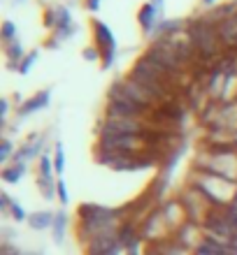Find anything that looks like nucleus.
Returning <instances> with one entry per match:
<instances>
[{
    "label": "nucleus",
    "mask_w": 237,
    "mask_h": 255,
    "mask_svg": "<svg viewBox=\"0 0 237 255\" xmlns=\"http://www.w3.org/2000/svg\"><path fill=\"white\" fill-rule=\"evenodd\" d=\"M49 102H51V88H44L40 93H35L33 98H28L26 102H21V107L16 109V116H19V119H28V116L35 114V112L49 107Z\"/></svg>",
    "instance_id": "7"
},
{
    "label": "nucleus",
    "mask_w": 237,
    "mask_h": 255,
    "mask_svg": "<svg viewBox=\"0 0 237 255\" xmlns=\"http://www.w3.org/2000/svg\"><path fill=\"white\" fill-rule=\"evenodd\" d=\"M54 167H56V174L61 176L63 172H65V148H63V144L58 141L56 144V153H54Z\"/></svg>",
    "instance_id": "17"
},
{
    "label": "nucleus",
    "mask_w": 237,
    "mask_h": 255,
    "mask_svg": "<svg viewBox=\"0 0 237 255\" xmlns=\"http://www.w3.org/2000/svg\"><path fill=\"white\" fill-rule=\"evenodd\" d=\"M28 255H35V253H28Z\"/></svg>",
    "instance_id": "35"
},
{
    "label": "nucleus",
    "mask_w": 237,
    "mask_h": 255,
    "mask_svg": "<svg viewBox=\"0 0 237 255\" xmlns=\"http://www.w3.org/2000/svg\"><path fill=\"white\" fill-rule=\"evenodd\" d=\"M151 5L158 9V14H163V0H151Z\"/></svg>",
    "instance_id": "31"
},
{
    "label": "nucleus",
    "mask_w": 237,
    "mask_h": 255,
    "mask_svg": "<svg viewBox=\"0 0 237 255\" xmlns=\"http://www.w3.org/2000/svg\"><path fill=\"white\" fill-rule=\"evenodd\" d=\"M126 255H144L142 253V242H137V244H133L130 249H126Z\"/></svg>",
    "instance_id": "28"
},
{
    "label": "nucleus",
    "mask_w": 237,
    "mask_h": 255,
    "mask_svg": "<svg viewBox=\"0 0 237 255\" xmlns=\"http://www.w3.org/2000/svg\"><path fill=\"white\" fill-rule=\"evenodd\" d=\"M81 56H84V61L95 63L98 58H100V51H98V47H86L84 51H81Z\"/></svg>",
    "instance_id": "24"
},
{
    "label": "nucleus",
    "mask_w": 237,
    "mask_h": 255,
    "mask_svg": "<svg viewBox=\"0 0 237 255\" xmlns=\"http://www.w3.org/2000/svg\"><path fill=\"white\" fill-rule=\"evenodd\" d=\"M9 216H12L16 223H21V221H28V216H30V214H26V209H23V204H21V202H14L12 209H9Z\"/></svg>",
    "instance_id": "22"
},
{
    "label": "nucleus",
    "mask_w": 237,
    "mask_h": 255,
    "mask_svg": "<svg viewBox=\"0 0 237 255\" xmlns=\"http://www.w3.org/2000/svg\"><path fill=\"white\" fill-rule=\"evenodd\" d=\"M231 202H235V204H237V190H235V193H233V197H231Z\"/></svg>",
    "instance_id": "32"
},
{
    "label": "nucleus",
    "mask_w": 237,
    "mask_h": 255,
    "mask_svg": "<svg viewBox=\"0 0 237 255\" xmlns=\"http://www.w3.org/2000/svg\"><path fill=\"white\" fill-rule=\"evenodd\" d=\"M54 218L56 214H51V211H35L28 216V225L33 230H47L54 225Z\"/></svg>",
    "instance_id": "13"
},
{
    "label": "nucleus",
    "mask_w": 237,
    "mask_h": 255,
    "mask_svg": "<svg viewBox=\"0 0 237 255\" xmlns=\"http://www.w3.org/2000/svg\"><path fill=\"white\" fill-rule=\"evenodd\" d=\"M100 137H98V146L107 148V151H114V153H140L147 146V139L140 137V134H121V132H105V130H98Z\"/></svg>",
    "instance_id": "2"
},
{
    "label": "nucleus",
    "mask_w": 237,
    "mask_h": 255,
    "mask_svg": "<svg viewBox=\"0 0 237 255\" xmlns=\"http://www.w3.org/2000/svg\"><path fill=\"white\" fill-rule=\"evenodd\" d=\"M221 209H224V216L228 218V223L233 225V230H235V235H237V204L235 202H226Z\"/></svg>",
    "instance_id": "20"
},
{
    "label": "nucleus",
    "mask_w": 237,
    "mask_h": 255,
    "mask_svg": "<svg viewBox=\"0 0 237 255\" xmlns=\"http://www.w3.org/2000/svg\"><path fill=\"white\" fill-rule=\"evenodd\" d=\"M56 195H58V200H61V204H63V207H65V204H68V202H70L68 186H65V181H63V179H58V181H56Z\"/></svg>",
    "instance_id": "23"
},
{
    "label": "nucleus",
    "mask_w": 237,
    "mask_h": 255,
    "mask_svg": "<svg viewBox=\"0 0 237 255\" xmlns=\"http://www.w3.org/2000/svg\"><path fill=\"white\" fill-rule=\"evenodd\" d=\"M37 61H40V54H37V51H28L26 58H23V61H21V65H19V74H28L35 67V63H37Z\"/></svg>",
    "instance_id": "18"
},
{
    "label": "nucleus",
    "mask_w": 237,
    "mask_h": 255,
    "mask_svg": "<svg viewBox=\"0 0 237 255\" xmlns=\"http://www.w3.org/2000/svg\"><path fill=\"white\" fill-rule=\"evenodd\" d=\"M5 56H7V67L9 70H19L21 61L26 58V51H23V44H21V40L16 37L14 42H9V44H5Z\"/></svg>",
    "instance_id": "10"
},
{
    "label": "nucleus",
    "mask_w": 237,
    "mask_h": 255,
    "mask_svg": "<svg viewBox=\"0 0 237 255\" xmlns=\"http://www.w3.org/2000/svg\"><path fill=\"white\" fill-rule=\"evenodd\" d=\"M44 26H47V28H56V9H54V7L44 12Z\"/></svg>",
    "instance_id": "27"
},
{
    "label": "nucleus",
    "mask_w": 237,
    "mask_h": 255,
    "mask_svg": "<svg viewBox=\"0 0 237 255\" xmlns=\"http://www.w3.org/2000/svg\"><path fill=\"white\" fill-rule=\"evenodd\" d=\"M84 7L88 12H98L100 9V0H84Z\"/></svg>",
    "instance_id": "29"
},
{
    "label": "nucleus",
    "mask_w": 237,
    "mask_h": 255,
    "mask_svg": "<svg viewBox=\"0 0 237 255\" xmlns=\"http://www.w3.org/2000/svg\"><path fill=\"white\" fill-rule=\"evenodd\" d=\"M26 174V162H12V165H5V169L0 172L2 181L5 183H19Z\"/></svg>",
    "instance_id": "12"
},
{
    "label": "nucleus",
    "mask_w": 237,
    "mask_h": 255,
    "mask_svg": "<svg viewBox=\"0 0 237 255\" xmlns=\"http://www.w3.org/2000/svg\"><path fill=\"white\" fill-rule=\"evenodd\" d=\"M91 33H93V42L98 51H100V61H102V70H109L114 65L116 58V37L114 33L107 28V23L93 19L91 21Z\"/></svg>",
    "instance_id": "3"
},
{
    "label": "nucleus",
    "mask_w": 237,
    "mask_h": 255,
    "mask_svg": "<svg viewBox=\"0 0 237 255\" xmlns=\"http://www.w3.org/2000/svg\"><path fill=\"white\" fill-rule=\"evenodd\" d=\"M154 123L149 119H137V116H105L100 123V130L105 132H121V134H144L149 132Z\"/></svg>",
    "instance_id": "4"
},
{
    "label": "nucleus",
    "mask_w": 237,
    "mask_h": 255,
    "mask_svg": "<svg viewBox=\"0 0 237 255\" xmlns=\"http://www.w3.org/2000/svg\"><path fill=\"white\" fill-rule=\"evenodd\" d=\"M158 9L151 2H144L142 7H140V12H137V23H140V28H142V33L144 35H151V33H156V28H158Z\"/></svg>",
    "instance_id": "8"
},
{
    "label": "nucleus",
    "mask_w": 237,
    "mask_h": 255,
    "mask_svg": "<svg viewBox=\"0 0 237 255\" xmlns=\"http://www.w3.org/2000/svg\"><path fill=\"white\" fill-rule=\"evenodd\" d=\"M21 2H26V0H14V5H21Z\"/></svg>",
    "instance_id": "34"
},
{
    "label": "nucleus",
    "mask_w": 237,
    "mask_h": 255,
    "mask_svg": "<svg viewBox=\"0 0 237 255\" xmlns=\"http://www.w3.org/2000/svg\"><path fill=\"white\" fill-rule=\"evenodd\" d=\"M54 9H56V28L54 30H65V28L75 26V23H72V14H70L68 7L58 5V7H54Z\"/></svg>",
    "instance_id": "15"
},
{
    "label": "nucleus",
    "mask_w": 237,
    "mask_h": 255,
    "mask_svg": "<svg viewBox=\"0 0 237 255\" xmlns=\"http://www.w3.org/2000/svg\"><path fill=\"white\" fill-rule=\"evenodd\" d=\"M0 37H2V42H5V44H9V42L16 40V26H14V21H5V23H2Z\"/></svg>",
    "instance_id": "21"
},
{
    "label": "nucleus",
    "mask_w": 237,
    "mask_h": 255,
    "mask_svg": "<svg viewBox=\"0 0 237 255\" xmlns=\"http://www.w3.org/2000/svg\"><path fill=\"white\" fill-rule=\"evenodd\" d=\"M9 158H14V144L9 137H2V141H0V162L5 165Z\"/></svg>",
    "instance_id": "19"
},
{
    "label": "nucleus",
    "mask_w": 237,
    "mask_h": 255,
    "mask_svg": "<svg viewBox=\"0 0 237 255\" xmlns=\"http://www.w3.org/2000/svg\"><path fill=\"white\" fill-rule=\"evenodd\" d=\"M144 56H147V58H151V61H156L158 65H163L177 81L182 79L184 74H186V70H189V65H186V63L177 56L175 49H172L170 37H156V40L149 44V49L144 51ZM179 84H182V81H179ZM182 86H184V84H182Z\"/></svg>",
    "instance_id": "1"
},
{
    "label": "nucleus",
    "mask_w": 237,
    "mask_h": 255,
    "mask_svg": "<svg viewBox=\"0 0 237 255\" xmlns=\"http://www.w3.org/2000/svg\"><path fill=\"white\" fill-rule=\"evenodd\" d=\"M128 218L126 209H112L102 204L84 202L79 207V221H95V223H123Z\"/></svg>",
    "instance_id": "5"
},
{
    "label": "nucleus",
    "mask_w": 237,
    "mask_h": 255,
    "mask_svg": "<svg viewBox=\"0 0 237 255\" xmlns=\"http://www.w3.org/2000/svg\"><path fill=\"white\" fill-rule=\"evenodd\" d=\"M7 112H9V102L2 98V100H0V119H2V121L7 119Z\"/></svg>",
    "instance_id": "30"
},
{
    "label": "nucleus",
    "mask_w": 237,
    "mask_h": 255,
    "mask_svg": "<svg viewBox=\"0 0 237 255\" xmlns=\"http://www.w3.org/2000/svg\"><path fill=\"white\" fill-rule=\"evenodd\" d=\"M54 158L49 153H42L40 155V165H37V176H42V179H54Z\"/></svg>",
    "instance_id": "14"
},
{
    "label": "nucleus",
    "mask_w": 237,
    "mask_h": 255,
    "mask_svg": "<svg viewBox=\"0 0 237 255\" xmlns=\"http://www.w3.org/2000/svg\"><path fill=\"white\" fill-rule=\"evenodd\" d=\"M68 225H70V218H68V211L61 209L56 211V218H54V225H51V235H54V242L61 246L65 242V235H68Z\"/></svg>",
    "instance_id": "11"
},
{
    "label": "nucleus",
    "mask_w": 237,
    "mask_h": 255,
    "mask_svg": "<svg viewBox=\"0 0 237 255\" xmlns=\"http://www.w3.org/2000/svg\"><path fill=\"white\" fill-rule=\"evenodd\" d=\"M144 255H165V251H163V244L161 242H151L149 246H147V251H144Z\"/></svg>",
    "instance_id": "26"
},
{
    "label": "nucleus",
    "mask_w": 237,
    "mask_h": 255,
    "mask_svg": "<svg viewBox=\"0 0 237 255\" xmlns=\"http://www.w3.org/2000/svg\"><path fill=\"white\" fill-rule=\"evenodd\" d=\"M12 204H14V200L9 197V195H7V193H0V211H2V214H9Z\"/></svg>",
    "instance_id": "25"
},
{
    "label": "nucleus",
    "mask_w": 237,
    "mask_h": 255,
    "mask_svg": "<svg viewBox=\"0 0 237 255\" xmlns=\"http://www.w3.org/2000/svg\"><path fill=\"white\" fill-rule=\"evenodd\" d=\"M144 237H142V228H137V223L135 221H126L119 225V244H121V249H130L133 244L137 242H142Z\"/></svg>",
    "instance_id": "9"
},
{
    "label": "nucleus",
    "mask_w": 237,
    "mask_h": 255,
    "mask_svg": "<svg viewBox=\"0 0 237 255\" xmlns=\"http://www.w3.org/2000/svg\"><path fill=\"white\" fill-rule=\"evenodd\" d=\"M121 244L119 235H105L95 237L84 246V255H121Z\"/></svg>",
    "instance_id": "6"
},
{
    "label": "nucleus",
    "mask_w": 237,
    "mask_h": 255,
    "mask_svg": "<svg viewBox=\"0 0 237 255\" xmlns=\"http://www.w3.org/2000/svg\"><path fill=\"white\" fill-rule=\"evenodd\" d=\"M212 2H214V0H203V5H212Z\"/></svg>",
    "instance_id": "33"
},
{
    "label": "nucleus",
    "mask_w": 237,
    "mask_h": 255,
    "mask_svg": "<svg viewBox=\"0 0 237 255\" xmlns=\"http://www.w3.org/2000/svg\"><path fill=\"white\" fill-rule=\"evenodd\" d=\"M37 188H40L44 200H54L56 197V181L54 179H42V176H37Z\"/></svg>",
    "instance_id": "16"
}]
</instances>
